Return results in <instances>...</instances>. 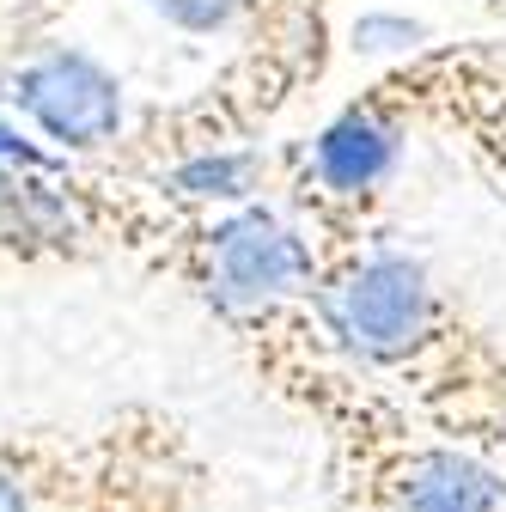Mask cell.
<instances>
[{
	"label": "cell",
	"instance_id": "obj_1",
	"mask_svg": "<svg viewBox=\"0 0 506 512\" xmlns=\"http://www.w3.org/2000/svg\"><path fill=\"white\" fill-rule=\"evenodd\" d=\"M336 354L415 421L506 470V342L391 226L311 244Z\"/></svg>",
	"mask_w": 506,
	"mask_h": 512
},
{
	"label": "cell",
	"instance_id": "obj_2",
	"mask_svg": "<svg viewBox=\"0 0 506 512\" xmlns=\"http://www.w3.org/2000/svg\"><path fill=\"white\" fill-rule=\"evenodd\" d=\"M287 415L324 445L330 512H506V470L494 458L415 421L342 354L287 397Z\"/></svg>",
	"mask_w": 506,
	"mask_h": 512
},
{
	"label": "cell",
	"instance_id": "obj_3",
	"mask_svg": "<svg viewBox=\"0 0 506 512\" xmlns=\"http://www.w3.org/2000/svg\"><path fill=\"white\" fill-rule=\"evenodd\" d=\"M214 464L165 403H116L92 427L0 433V512H208Z\"/></svg>",
	"mask_w": 506,
	"mask_h": 512
},
{
	"label": "cell",
	"instance_id": "obj_4",
	"mask_svg": "<svg viewBox=\"0 0 506 512\" xmlns=\"http://www.w3.org/2000/svg\"><path fill=\"white\" fill-rule=\"evenodd\" d=\"M360 98L409 135H439L470 171L506 189V37L409 49Z\"/></svg>",
	"mask_w": 506,
	"mask_h": 512
},
{
	"label": "cell",
	"instance_id": "obj_5",
	"mask_svg": "<svg viewBox=\"0 0 506 512\" xmlns=\"http://www.w3.org/2000/svg\"><path fill=\"white\" fill-rule=\"evenodd\" d=\"M0 98H7L49 147H61L68 165H98L116 153L129 135V104H122V80L80 43L55 37H13V61L0 74Z\"/></svg>",
	"mask_w": 506,
	"mask_h": 512
},
{
	"label": "cell",
	"instance_id": "obj_6",
	"mask_svg": "<svg viewBox=\"0 0 506 512\" xmlns=\"http://www.w3.org/2000/svg\"><path fill=\"white\" fill-rule=\"evenodd\" d=\"M104 256L86 165L0 153V269H80Z\"/></svg>",
	"mask_w": 506,
	"mask_h": 512
},
{
	"label": "cell",
	"instance_id": "obj_7",
	"mask_svg": "<svg viewBox=\"0 0 506 512\" xmlns=\"http://www.w3.org/2000/svg\"><path fill=\"white\" fill-rule=\"evenodd\" d=\"M183 37H214L232 49H330V0H141Z\"/></svg>",
	"mask_w": 506,
	"mask_h": 512
},
{
	"label": "cell",
	"instance_id": "obj_8",
	"mask_svg": "<svg viewBox=\"0 0 506 512\" xmlns=\"http://www.w3.org/2000/svg\"><path fill=\"white\" fill-rule=\"evenodd\" d=\"M482 7H488V13H494V19H506V0H482Z\"/></svg>",
	"mask_w": 506,
	"mask_h": 512
}]
</instances>
